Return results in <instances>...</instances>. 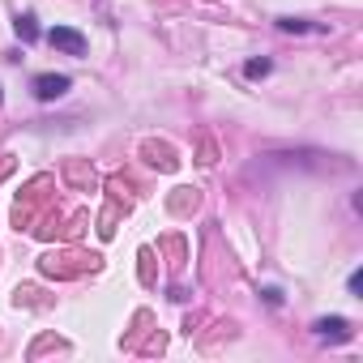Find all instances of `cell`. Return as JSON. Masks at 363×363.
I'll return each instance as SVG.
<instances>
[{"mask_svg": "<svg viewBox=\"0 0 363 363\" xmlns=\"http://www.w3.org/2000/svg\"><path fill=\"white\" fill-rule=\"evenodd\" d=\"M48 43L56 52H65V56H86V35L73 30V26H52L48 30Z\"/></svg>", "mask_w": 363, "mask_h": 363, "instance_id": "obj_1", "label": "cell"}, {"mask_svg": "<svg viewBox=\"0 0 363 363\" xmlns=\"http://www.w3.org/2000/svg\"><path fill=\"white\" fill-rule=\"evenodd\" d=\"M69 86H73V82H69L65 73H39V77H35V99H39V103H56V99L69 94Z\"/></svg>", "mask_w": 363, "mask_h": 363, "instance_id": "obj_2", "label": "cell"}, {"mask_svg": "<svg viewBox=\"0 0 363 363\" xmlns=\"http://www.w3.org/2000/svg\"><path fill=\"white\" fill-rule=\"evenodd\" d=\"M312 329H316L320 342H350V320L346 316H320Z\"/></svg>", "mask_w": 363, "mask_h": 363, "instance_id": "obj_3", "label": "cell"}, {"mask_svg": "<svg viewBox=\"0 0 363 363\" xmlns=\"http://www.w3.org/2000/svg\"><path fill=\"white\" fill-rule=\"evenodd\" d=\"M13 30H18V39H22V43H35V39H39V26H35V13H18V22H13Z\"/></svg>", "mask_w": 363, "mask_h": 363, "instance_id": "obj_4", "label": "cell"}, {"mask_svg": "<svg viewBox=\"0 0 363 363\" xmlns=\"http://www.w3.org/2000/svg\"><path fill=\"white\" fill-rule=\"evenodd\" d=\"M269 69H274V65H269V60H248V65H244V73H248V77H252V82H257V77H265V73H269Z\"/></svg>", "mask_w": 363, "mask_h": 363, "instance_id": "obj_5", "label": "cell"}, {"mask_svg": "<svg viewBox=\"0 0 363 363\" xmlns=\"http://www.w3.org/2000/svg\"><path fill=\"white\" fill-rule=\"evenodd\" d=\"M278 26H282V30H291V35H303V30H308V22H299V18H282Z\"/></svg>", "mask_w": 363, "mask_h": 363, "instance_id": "obj_6", "label": "cell"}, {"mask_svg": "<svg viewBox=\"0 0 363 363\" xmlns=\"http://www.w3.org/2000/svg\"><path fill=\"white\" fill-rule=\"evenodd\" d=\"M346 286H350V295H363V274H359V269H354V274H350V282H346Z\"/></svg>", "mask_w": 363, "mask_h": 363, "instance_id": "obj_7", "label": "cell"}, {"mask_svg": "<svg viewBox=\"0 0 363 363\" xmlns=\"http://www.w3.org/2000/svg\"><path fill=\"white\" fill-rule=\"evenodd\" d=\"M265 303H274V308H278V303H282V291H278V286H265Z\"/></svg>", "mask_w": 363, "mask_h": 363, "instance_id": "obj_8", "label": "cell"}, {"mask_svg": "<svg viewBox=\"0 0 363 363\" xmlns=\"http://www.w3.org/2000/svg\"><path fill=\"white\" fill-rule=\"evenodd\" d=\"M0 99H5V94H0Z\"/></svg>", "mask_w": 363, "mask_h": 363, "instance_id": "obj_9", "label": "cell"}]
</instances>
